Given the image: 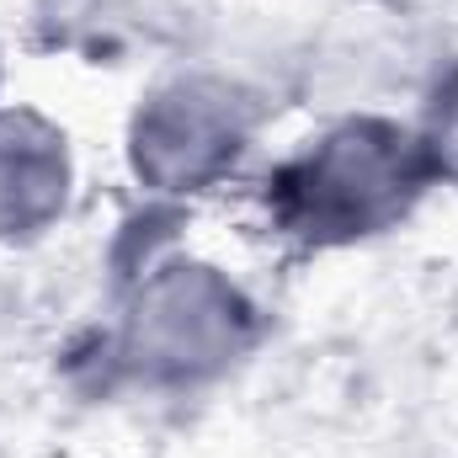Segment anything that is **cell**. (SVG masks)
I'll use <instances>...</instances> for the list:
<instances>
[{"instance_id": "7a4b0ae2", "label": "cell", "mask_w": 458, "mask_h": 458, "mask_svg": "<svg viewBox=\"0 0 458 458\" xmlns=\"http://www.w3.org/2000/svg\"><path fill=\"white\" fill-rule=\"evenodd\" d=\"M256 310L214 267H155L123 320V362L149 384H198L225 373L256 336Z\"/></svg>"}, {"instance_id": "3957f363", "label": "cell", "mask_w": 458, "mask_h": 458, "mask_svg": "<svg viewBox=\"0 0 458 458\" xmlns=\"http://www.w3.org/2000/svg\"><path fill=\"white\" fill-rule=\"evenodd\" d=\"M256 133V102L234 81L182 75L144 97L128 128L133 176L155 192H208L240 165Z\"/></svg>"}, {"instance_id": "277c9868", "label": "cell", "mask_w": 458, "mask_h": 458, "mask_svg": "<svg viewBox=\"0 0 458 458\" xmlns=\"http://www.w3.org/2000/svg\"><path fill=\"white\" fill-rule=\"evenodd\" d=\"M70 203V144L48 117L0 113V240L43 234Z\"/></svg>"}, {"instance_id": "5b68a950", "label": "cell", "mask_w": 458, "mask_h": 458, "mask_svg": "<svg viewBox=\"0 0 458 458\" xmlns=\"http://www.w3.org/2000/svg\"><path fill=\"white\" fill-rule=\"evenodd\" d=\"M416 133H421V144H427L432 176L458 187V64L437 81V91H432V102H427V123H421Z\"/></svg>"}, {"instance_id": "6da1fadb", "label": "cell", "mask_w": 458, "mask_h": 458, "mask_svg": "<svg viewBox=\"0 0 458 458\" xmlns=\"http://www.w3.org/2000/svg\"><path fill=\"white\" fill-rule=\"evenodd\" d=\"M432 182L437 176L416 128L357 113L277 160L261 182V203L272 229L304 250H346L405 225Z\"/></svg>"}]
</instances>
